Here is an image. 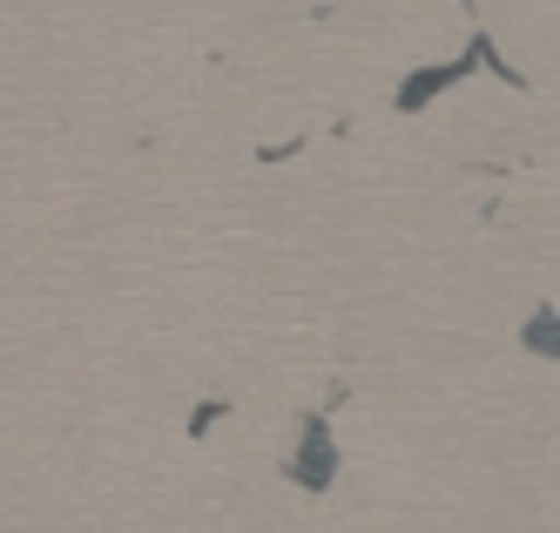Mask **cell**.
<instances>
[{
  "label": "cell",
  "instance_id": "cell-1",
  "mask_svg": "<svg viewBox=\"0 0 560 533\" xmlns=\"http://www.w3.org/2000/svg\"><path fill=\"white\" fill-rule=\"evenodd\" d=\"M291 479L304 486V494H331V479H338V445H331L325 413H311V419H304V453L291 460Z\"/></svg>",
  "mask_w": 560,
  "mask_h": 533
},
{
  "label": "cell",
  "instance_id": "cell-2",
  "mask_svg": "<svg viewBox=\"0 0 560 533\" xmlns=\"http://www.w3.org/2000/svg\"><path fill=\"white\" fill-rule=\"evenodd\" d=\"M472 68V55L459 61V68H432V74H412V81H398V108H419V102H432L439 89H453V81Z\"/></svg>",
  "mask_w": 560,
  "mask_h": 533
},
{
  "label": "cell",
  "instance_id": "cell-3",
  "mask_svg": "<svg viewBox=\"0 0 560 533\" xmlns=\"http://www.w3.org/2000/svg\"><path fill=\"white\" fill-rule=\"evenodd\" d=\"M527 345H540L553 358V311H540V324H527Z\"/></svg>",
  "mask_w": 560,
  "mask_h": 533
}]
</instances>
